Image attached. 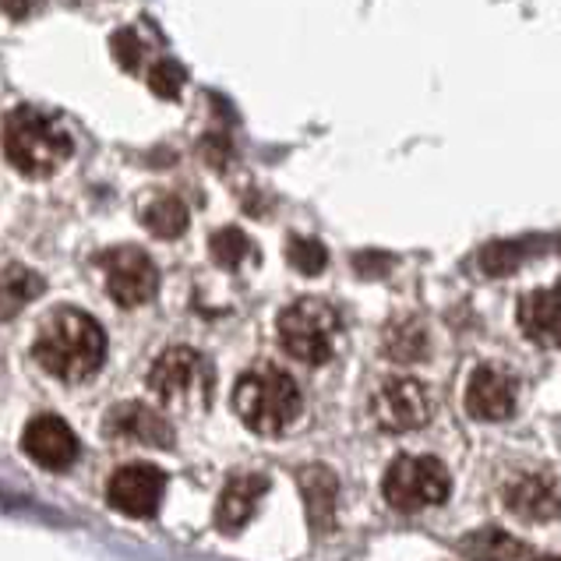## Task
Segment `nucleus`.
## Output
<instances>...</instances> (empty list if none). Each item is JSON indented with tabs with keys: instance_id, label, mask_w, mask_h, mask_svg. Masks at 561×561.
<instances>
[{
	"instance_id": "19",
	"label": "nucleus",
	"mask_w": 561,
	"mask_h": 561,
	"mask_svg": "<svg viewBox=\"0 0 561 561\" xmlns=\"http://www.w3.org/2000/svg\"><path fill=\"white\" fill-rule=\"evenodd\" d=\"M208 254H213V262L219 268H240L244 262H254L259 259V251H254L251 237L244 230L237 227H222L213 233V240H208Z\"/></svg>"
},
{
	"instance_id": "28",
	"label": "nucleus",
	"mask_w": 561,
	"mask_h": 561,
	"mask_svg": "<svg viewBox=\"0 0 561 561\" xmlns=\"http://www.w3.org/2000/svg\"><path fill=\"white\" fill-rule=\"evenodd\" d=\"M537 561H561V558H537Z\"/></svg>"
},
{
	"instance_id": "24",
	"label": "nucleus",
	"mask_w": 561,
	"mask_h": 561,
	"mask_svg": "<svg viewBox=\"0 0 561 561\" xmlns=\"http://www.w3.org/2000/svg\"><path fill=\"white\" fill-rule=\"evenodd\" d=\"M184 68L178 60H156L149 71V89L159 95V100H178L184 89Z\"/></svg>"
},
{
	"instance_id": "21",
	"label": "nucleus",
	"mask_w": 561,
	"mask_h": 561,
	"mask_svg": "<svg viewBox=\"0 0 561 561\" xmlns=\"http://www.w3.org/2000/svg\"><path fill=\"white\" fill-rule=\"evenodd\" d=\"M385 354H389L392 360H421L427 354V329L421 322H399L389 329V335H385Z\"/></svg>"
},
{
	"instance_id": "6",
	"label": "nucleus",
	"mask_w": 561,
	"mask_h": 561,
	"mask_svg": "<svg viewBox=\"0 0 561 561\" xmlns=\"http://www.w3.org/2000/svg\"><path fill=\"white\" fill-rule=\"evenodd\" d=\"M448 491H453V477L435 456H399L381 480L385 502L399 512L435 508L448 499Z\"/></svg>"
},
{
	"instance_id": "20",
	"label": "nucleus",
	"mask_w": 561,
	"mask_h": 561,
	"mask_svg": "<svg viewBox=\"0 0 561 561\" xmlns=\"http://www.w3.org/2000/svg\"><path fill=\"white\" fill-rule=\"evenodd\" d=\"M141 222H146V230L152 237H163V240H173L187 230V205L181 198H156L146 213H141Z\"/></svg>"
},
{
	"instance_id": "8",
	"label": "nucleus",
	"mask_w": 561,
	"mask_h": 561,
	"mask_svg": "<svg viewBox=\"0 0 561 561\" xmlns=\"http://www.w3.org/2000/svg\"><path fill=\"white\" fill-rule=\"evenodd\" d=\"M163 494H167V473L159 467H152V462H131V467H121L106 484L110 508H117L121 516H131V519L156 516Z\"/></svg>"
},
{
	"instance_id": "5",
	"label": "nucleus",
	"mask_w": 561,
	"mask_h": 561,
	"mask_svg": "<svg viewBox=\"0 0 561 561\" xmlns=\"http://www.w3.org/2000/svg\"><path fill=\"white\" fill-rule=\"evenodd\" d=\"M149 389L163 399L167 407H181V410H205L213 403V389H216V371L198 350L187 346H173L163 357L152 364L149 371Z\"/></svg>"
},
{
	"instance_id": "1",
	"label": "nucleus",
	"mask_w": 561,
	"mask_h": 561,
	"mask_svg": "<svg viewBox=\"0 0 561 561\" xmlns=\"http://www.w3.org/2000/svg\"><path fill=\"white\" fill-rule=\"evenodd\" d=\"M32 357L46 375L68 385L89 381L106 360V332L92 314L78 308H57L43 318Z\"/></svg>"
},
{
	"instance_id": "23",
	"label": "nucleus",
	"mask_w": 561,
	"mask_h": 561,
	"mask_svg": "<svg viewBox=\"0 0 561 561\" xmlns=\"http://www.w3.org/2000/svg\"><path fill=\"white\" fill-rule=\"evenodd\" d=\"M523 262V248L519 244H505V240H494L484 251H480V268L488 276H512Z\"/></svg>"
},
{
	"instance_id": "13",
	"label": "nucleus",
	"mask_w": 561,
	"mask_h": 561,
	"mask_svg": "<svg viewBox=\"0 0 561 561\" xmlns=\"http://www.w3.org/2000/svg\"><path fill=\"white\" fill-rule=\"evenodd\" d=\"M519 329L534 346L561 350V286H543L519 300Z\"/></svg>"
},
{
	"instance_id": "17",
	"label": "nucleus",
	"mask_w": 561,
	"mask_h": 561,
	"mask_svg": "<svg viewBox=\"0 0 561 561\" xmlns=\"http://www.w3.org/2000/svg\"><path fill=\"white\" fill-rule=\"evenodd\" d=\"M459 554H467L470 561H519L526 558V543L499 526H484L459 540Z\"/></svg>"
},
{
	"instance_id": "18",
	"label": "nucleus",
	"mask_w": 561,
	"mask_h": 561,
	"mask_svg": "<svg viewBox=\"0 0 561 561\" xmlns=\"http://www.w3.org/2000/svg\"><path fill=\"white\" fill-rule=\"evenodd\" d=\"M300 491L304 502H308V516L314 530H329L332 516H335V477L325 467H308L300 473Z\"/></svg>"
},
{
	"instance_id": "3",
	"label": "nucleus",
	"mask_w": 561,
	"mask_h": 561,
	"mask_svg": "<svg viewBox=\"0 0 561 561\" xmlns=\"http://www.w3.org/2000/svg\"><path fill=\"white\" fill-rule=\"evenodd\" d=\"M233 410L254 435H283L300 416L304 399L290 375L262 364L254 371L240 375L233 389Z\"/></svg>"
},
{
	"instance_id": "12",
	"label": "nucleus",
	"mask_w": 561,
	"mask_h": 561,
	"mask_svg": "<svg viewBox=\"0 0 561 561\" xmlns=\"http://www.w3.org/2000/svg\"><path fill=\"white\" fill-rule=\"evenodd\" d=\"M22 448L32 462H39L43 470H68L78 459V438L75 431L60 421L54 413L32 416L25 435H22Z\"/></svg>"
},
{
	"instance_id": "27",
	"label": "nucleus",
	"mask_w": 561,
	"mask_h": 561,
	"mask_svg": "<svg viewBox=\"0 0 561 561\" xmlns=\"http://www.w3.org/2000/svg\"><path fill=\"white\" fill-rule=\"evenodd\" d=\"M43 0H0V11L11 14V19H28L32 11H36Z\"/></svg>"
},
{
	"instance_id": "26",
	"label": "nucleus",
	"mask_w": 561,
	"mask_h": 561,
	"mask_svg": "<svg viewBox=\"0 0 561 561\" xmlns=\"http://www.w3.org/2000/svg\"><path fill=\"white\" fill-rule=\"evenodd\" d=\"M202 156H205V163L213 167V170H227L230 156H233V146H230V138L222 135V131L208 135V138L202 141Z\"/></svg>"
},
{
	"instance_id": "4",
	"label": "nucleus",
	"mask_w": 561,
	"mask_h": 561,
	"mask_svg": "<svg viewBox=\"0 0 561 561\" xmlns=\"http://www.w3.org/2000/svg\"><path fill=\"white\" fill-rule=\"evenodd\" d=\"M340 340V314L329 300L300 297L279 314V343L300 364H325L335 354Z\"/></svg>"
},
{
	"instance_id": "7",
	"label": "nucleus",
	"mask_w": 561,
	"mask_h": 561,
	"mask_svg": "<svg viewBox=\"0 0 561 561\" xmlns=\"http://www.w3.org/2000/svg\"><path fill=\"white\" fill-rule=\"evenodd\" d=\"M106 272V290L121 308H141L159 294V268L141 248H114L100 259Z\"/></svg>"
},
{
	"instance_id": "15",
	"label": "nucleus",
	"mask_w": 561,
	"mask_h": 561,
	"mask_svg": "<svg viewBox=\"0 0 561 561\" xmlns=\"http://www.w3.org/2000/svg\"><path fill=\"white\" fill-rule=\"evenodd\" d=\"M106 427H110V435H117V438H131V442H146V445H173L170 424L156 410L141 407V403L117 407L110 413Z\"/></svg>"
},
{
	"instance_id": "10",
	"label": "nucleus",
	"mask_w": 561,
	"mask_h": 561,
	"mask_svg": "<svg viewBox=\"0 0 561 561\" xmlns=\"http://www.w3.org/2000/svg\"><path fill=\"white\" fill-rule=\"evenodd\" d=\"M502 499L512 516L523 523H551L561 516V480L548 470L523 473L516 480H508Z\"/></svg>"
},
{
	"instance_id": "16",
	"label": "nucleus",
	"mask_w": 561,
	"mask_h": 561,
	"mask_svg": "<svg viewBox=\"0 0 561 561\" xmlns=\"http://www.w3.org/2000/svg\"><path fill=\"white\" fill-rule=\"evenodd\" d=\"M46 290V283L39 272H32L28 265L11 262L0 268V322H8L19 311H25L32 300Z\"/></svg>"
},
{
	"instance_id": "9",
	"label": "nucleus",
	"mask_w": 561,
	"mask_h": 561,
	"mask_svg": "<svg viewBox=\"0 0 561 561\" xmlns=\"http://www.w3.org/2000/svg\"><path fill=\"white\" fill-rule=\"evenodd\" d=\"M431 392L416 378L385 381L371 399V413L381 431H416L431 421Z\"/></svg>"
},
{
	"instance_id": "25",
	"label": "nucleus",
	"mask_w": 561,
	"mask_h": 561,
	"mask_svg": "<svg viewBox=\"0 0 561 561\" xmlns=\"http://www.w3.org/2000/svg\"><path fill=\"white\" fill-rule=\"evenodd\" d=\"M110 54H114V60L124 71H135L141 64V43L131 28H121V32H114V39H110Z\"/></svg>"
},
{
	"instance_id": "2",
	"label": "nucleus",
	"mask_w": 561,
	"mask_h": 561,
	"mask_svg": "<svg viewBox=\"0 0 561 561\" xmlns=\"http://www.w3.org/2000/svg\"><path fill=\"white\" fill-rule=\"evenodd\" d=\"M4 156L25 178H50L71 159V135L32 106H19L4 117Z\"/></svg>"
},
{
	"instance_id": "22",
	"label": "nucleus",
	"mask_w": 561,
	"mask_h": 561,
	"mask_svg": "<svg viewBox=\"0 0 561 561\" xmlns=\"http://www.w3.org/2000/svg\"><path fill=\"white\" fill-rule=\"evenodd\" d=\"M286 259H290V265L300 272V276H318V272L329 265V251L318 244V240L294 237L290 248H286Z\"/></svg>"
},
{
	"instance_id": "14",
	"label": "nucleus",
	"mask_w": 561,
	"mask_h": 561,
	"mask_svg": "<svg viewBox=\"0 0 561 561\" xmlns=\"http://www.w3.org/2000/svg\"><path fill=\"white\" fill-rule=\"evenodd\" d=\"M265 491H268V480L262 473L233 477L230 484L222 488V499L216 505L219 530H227V534L244 530V526L251 523V516H254V508H259V502L265 499Z\"/></svg>"
},
{
	"instance_id": "11",
	"label": "nucleus",
	"mask_w": 561,
	"mask_h": 561,
	"mask_svg": "<svg viewBox=\"0 0 561 561\" xmlns=\"http://www.w3.org/2000/svg\"><path fill=\"white\" fill-rule=\"evenodd\" d=\"M516 378L502 367L494 364H484L477 367L470 375V385H467V413L473 421H488V424H499V421H508L512 413H516Z\"/></svg>"
}]
</instances>
